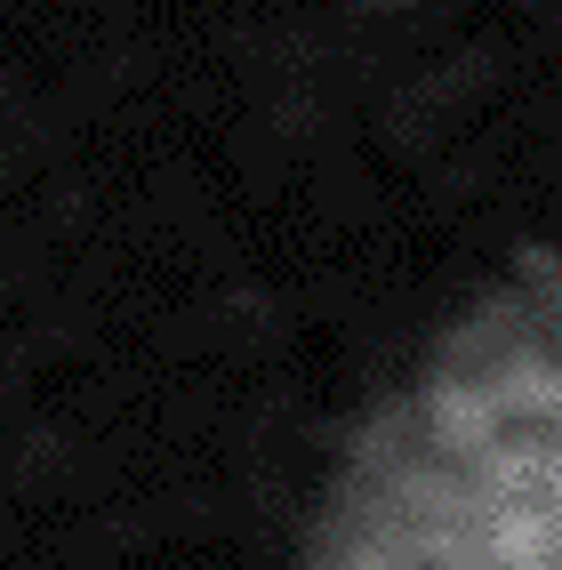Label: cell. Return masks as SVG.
Instances as JSON below:
<instances>
[{
	"instance_id": "6da1fadb",
	"label": "cell",
	"mask_w": 562,
	"mask_h": 570,
	"mask_svg": "<svg viewBox=\"0 0 562 570\" xmlns=\"http://www.w3.org/2000/svg\"><path fill=\"white\" fill-rule=\"evenodd\" d=\"M322 570H562V282L402 394L346 474Z\"/></svg>"
}]
</instances>
